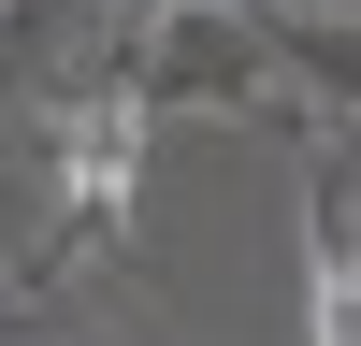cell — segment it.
Listing matches in <instances>:
<instances>
[{
	"label": "cell",
	"instance_id": "obj_1",
	"mask_svg": "<svg viewBox=\"0 0 361 346\" xmlns=\"http://www.w3.org/2000/svg\"><path fill=\"white\" fill-rule=\"evenodd\" d=\"M58 188H73V217H87V231L130 217V188H145V101H116V86H102V101L58 115Z\"/></svg>",
	"mask_w": 361,
	"mask_h": 346
},
{
	"label": "cell",
	"instance_id": "obj_2",
	"mask_svg": "<svg viewBox=\"0 0 361 346\" xmlns=\"http://www.w3.org/2000/svg\"><path fill=\"white\" fill-rule=\"evenodd\" d=\"M318 346H361V260L318 231Z\"/></svg>",
	"mask_w": 361,
	"mask_h": 346
}]
</instances>
